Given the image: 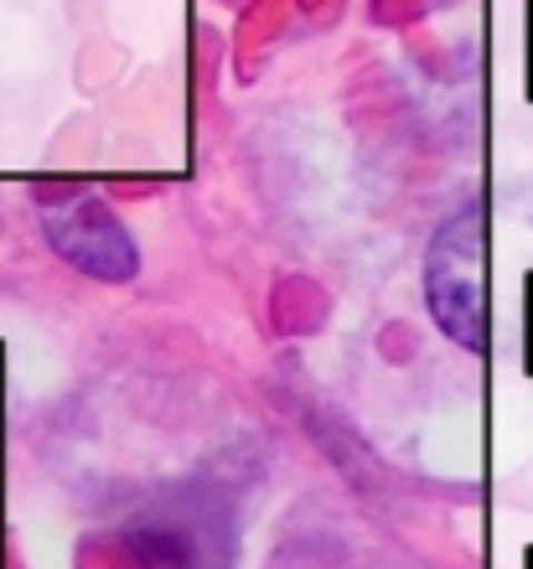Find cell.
Wrapping results in <instances>:
<instances>
[{"instance_id":"1","label":"cell","mask_w":533,"mask_h":569,"mask_svg":"<svg viewBox=\"0 0 533 569\" xmlns=\"http://www.w3.org/2000/svg\"><path fill=\"white\" fill-rule=\"evenodd\" d=\"M425 296L435 327L466 352H487V202H461L430 239Z\"/></svg>"},{"instance_id":"2","label":"cell","mask_w":533,"mask_h":569,"mask_svg":"<svg viewBox=\"0 0 533 569\" xmlns=\"http://www.w3.org/2000/svg\"><path fill=\"white\" fill-rule=\"evenodd\" d=\"M42 233L62 264H73L78 274H89L99 284H125L140 274V249L105 197L78 192L68 202H47Z\"/></svg>"},{"instance_id":"3","label":"cell","mask_w":533,"mask_h":569,"mask_svg":"<svg viewBox=\"0 0 533 569\" xmlns=\"http://www.w3.org/2000/svg\"><path fill=\"white\" fill-rule=\"evenodd\" d=\"M523 373L533 378V270L523 274Z\"/></svg>"},{"instance_id":"4","label":"cell","mask_w":533,"mask_h":569,"mask_svg":"<svg viewBox=\"0 0 533 569\" xmlns=\"http://www.w3.org/2000/svg\"><path fill=\"white\" fill-rule=\"evenodd\" d=\"M529 104H533V0H529Z\"/></svg>"}]
</instances>
